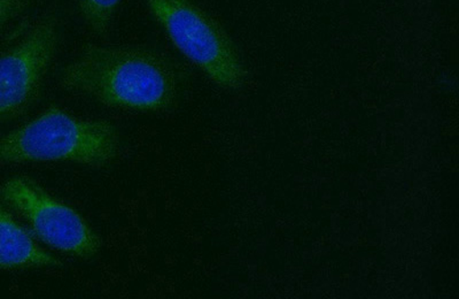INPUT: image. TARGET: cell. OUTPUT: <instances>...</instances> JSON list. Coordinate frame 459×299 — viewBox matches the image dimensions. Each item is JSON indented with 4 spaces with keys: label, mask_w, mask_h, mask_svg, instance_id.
I'll list each match as a JSON object with an SVG mask.
<instances>
[{
    "label": "cell",
    "mask_w": 459,
    "mask_h": 299,
    "mask_svg": "<svg viewBox=\"0 0 459 299\" xmlns=\"http://www.w3.org/2000/svg\"><path fill=\"white\" fill-rule=\"evenodd\" d=\"M121 146L120 135L109 122L50 108L0 137V166L67 162L102 168L117 161Z\"/></svg>",
    "instance_id": "cell-2"
},
{
    "label": "cell",
    "mask_w": 459,
    "mask_h": 299,
    "mask_svg": "<svg viewBox=\"0 0 459 299\" xmlns=\"http://www.w3.org/2000/svg\"><path fill=\"white\" fill-rule=\"evenodd\" d=\"M56 45L57 24L50 18L0 55V125L22 116L37 100Z\"/></svg>",
    "instance_id": "cell-5"
},
{
    "label": "cell",
    "mask_w": 459,
    "mask_h": 299,
    "mask_svg": "<svg viewBox=\"0 0 459 299\" xmlns=\"http://www.w3.org/2000/svg\"><path fill=\"white\" fill-rule=\"evenodd\" d=\"M61 85L108 108L138 112H166L178 101L170 64L142 48L90 45L65 68Z\"/></svg>",
    "instance_id": "cell-1"
},
{
    "label": "cell",
    "mask_w": 459,
    "mask_h": 299,
    "mask_svg": "<svg viewBox=\"0 0 459 299\" xmlns=\"http://www.w3.org/2000/svg\"><path fill=\"white\" fill-rule=\"evenodd\" d=\"M0 194L48 247L82 259H90L100 251V237L79 213L36 184L12 178L3 184Z\"/></svg>",
    "instance_id": "cell-4"
},
{
    "label": "cell",
    "mask_w": 459,
    "mask_h": 299,
    "mask_svg": "<svg viewBox=\"0 0 459 299\" xmlns=\"http://www.w3.org/2000/svg\"><path fill=\"white\" fill-rule=\"evenodd\" d=\"M84 22L96 34H105L112 24L115 12L123 0H77Z\"/></svg>",
    "instance_id": "cell-7"
},
{
    "label": "cell",
    "mask_w": 459,
    "mask_h": 299,
    "mask_svg": "<svg viewBox=\"0 0 459 299\" xmlns=\"http://www.w3.org/2000/svg\"><path fill=\"white\" fill-rule=\"evenodd\" d=\"M45 251L0 205V270L57 268L61 266Z\"/></svg>",
    "instance_id": "cell-6"
},
{
    "label": "cell",
    "mask_w": 459,
    "mask_h": 299,
    "mask_svg": "<svg viewBox=\"0 0 459 299\" xmlns=\"http://www.w3.org/2000/svg\"><path fill=\"white\" fill-rule=\"evenodd\" d=\"M175 48L215 84L240 90L247 71L235 44L219 23L192 0H146Z\"/></svg>",
    "instance_id": "cell-3"
},
{
    "label": "cell",
    "mask_w": 459,
    "mask_h": 299,
    "mask_svg": "<svg viewBox=\"0 0 459 299\" xmlns=\"http://www.w3.org/2000/svg\"><path fill=\"white\" fill-rule=\"evenodd\" d=\"M35 0H0V31L24 13Z\"/></svg>",
    "instance_id": "cell-8"
}]
</instances>
